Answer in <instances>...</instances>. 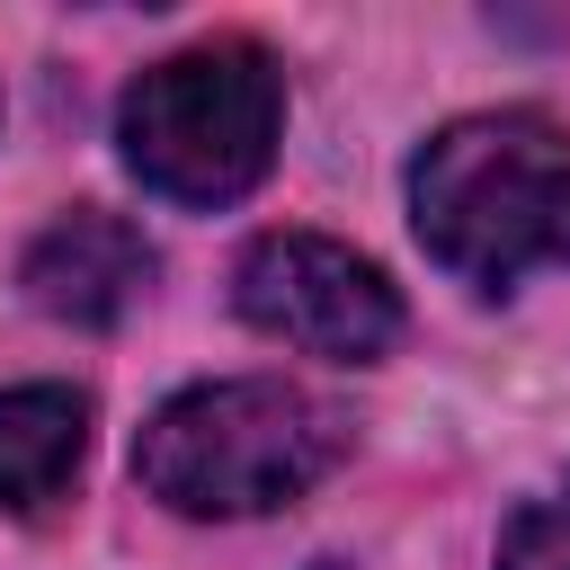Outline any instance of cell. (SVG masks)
<instances>
[{
    "instance_id": "cell-2",
    "label": "cell",
    "mask_w": 570,
    "mask_h": 570,
    "mask_svg": "<svg viewBox=\"0 0 570 570\" xmlns=\"http://www.w3.org/2000/svg\"><path fill=\"white\" fill-rule=\"evenodd\" d=\"M347 454V419L285 383V374H232L169 392L134 436V481L178 517H267L303 499Z\"/></svg>"
},
{
    "instance_id": "cell-1",
    "label": "cell",
    "mask_w": 570,
    "mask_h": 570,
    "mask_svg": "<svg viewBox=\"0 0 570 570\" xmlns=\"http://www.w3.org/2000/svg\"><path fill=\"white\" fill-rule=\"evenodd\" d=\"M410 232L481 294H508L525 267H570V134L534 107L445 125L410 160Z\"/></svg>"
},
{
    "instance_id": "cell-4",
    "label": "cell",
    "mask_w": 570,
    "mask_h": 570,
    "mask_svg": "<svg viewBox=\"0 0 570 570\" xmlns=\"http://www.w3.org/2000/svg\"><path fill=\"white\" fill-rule=\"evenodd\" d=\"M232 303L249 330H267L303 356H330V365H374L401 338L392 276L330 232H258L232 267Z\"/></svg>"
},
{
    "instance_id": "cell-5",
    "label": "cell",
    "mask_w": 570,
    "mask_h": 570,
    "mask_svg": "<svg viewBox=\"0 0 570 570\" xmlns=\"http://www.w3.org/2000/svg\"><path fill=\"white\" fill-rule=\"evenodd\" d=\"M18 285H27V303H36L45 321L116 330V321L142 303V285H151V240H142L125 214L80 205V214H53V223L27 240Z\"/></svg>"
},
{
    "instance_id": "cell-6",
    "label": "cell",
    "mask_w": 570,
    "mask_h": 570,
    "mask_svg": "<svg viewBox=\"0 0 570 570\" xmlns=\"http://www.w3.org/2000/svg\"><path fill=\"white\" fill-rule=\"evenodd\" d=\"M89 454V392L71 383H18L0 392V508L9 517H36L71 490Z\"/></svg>"
},
{
    "instance_id": "cell-7",
    "label": "cell",
    "mask_w": 570,
    "mask_h": 570,
    "mask_svg": "<svg viewBox=\"0 0 570 570\" xmlns=\"http://www.w3.org/2000/svg\"><path fill=\"white\" fill-rule=\"evenodd\" d=\"M499 570H570V481L525 499L499 534Z\"/></svg>"
},
{
    "instance_id": "cell-3",
    "label": "cell",
    "mask_w": 570,
    "mask_h": 570,
    "mask_svg": "<svg viewBox=\"0 0 570 570\" xmlns=\"http://www.w3.org/2000/svg\"><path fill=\"white\" fill-rule=\"evenodd\" d=\"M285 134V80L249 36L187 45L116 98L125 169L169 205H232L267 178Z\"/></svg>"
}]
</instances>
